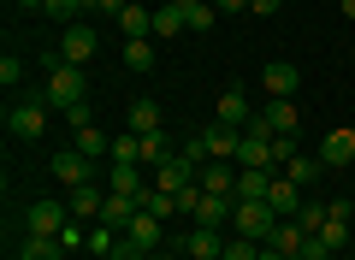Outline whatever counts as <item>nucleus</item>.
Wrapping results in <instances>:
<instances>
[{
  "label": "nucleus",
  "instance_id": "obj_1",
  "mask_svg": "<svg viewBox=\"0 0 355 260\" xmlns=\"http://www.w3.org/2000/svg\"><path fill=\"white\" fill-rule=\"evenodd\" d=\"M48 95H42V89H24V95H12L6 101V130H12L18 142H36L42 130H48Z\"/></svg>",
  "mask_w": 355,
  "mask_h": 260
},
{
  "label": "nucleus",
  "instance_id": "obj_2",
  "mask_svg": "<svg viewBox=\"0 0 355 260\" xmlns=\"http://www.w3.org/2000/svg\"><path fill=\"white\" fill-rule=\"evenodd\" d=\"M71 207H65L60 196H42V201H30L24 207V219H18V236H65L71 231Z\"/></svg>",
  "mask_w": 355,
  "mask_h": 260
},
{
  "label": "nucleus",
  "instance_id": "obj_3",
  "mask_svg": "<svg viewBox=\"0 0 355 260\" xmlns=\"http://www.w3.org/2000/svg\"><path fill=\"white\" fill-rule=\"evenodd\" d=\"M42 95H48L53 112H65L71 101H89V71H83V65L53 60V65H48V83H42Z\"/></svg>",
  "mask_w": 355,
  "mask_h": 260
},
{
  "label": "nucleus",
  "instance_id": "obj_4",
  "mask_svg": "<svg viewBox=\"0 0 355 260\" xmlns=\"http://www.w3.org/2000/svg\"><path fill=\"white\" fill-rule=\"evenodd\" d=\"M237 137H243V130H231V124H207V130H196V137H190V148H184V154H190V160L196 166H202V160H237Z\"/></svg>",
  "mask_w": 355,
  "mask_h": 260
},
{
  "label": "nucleus",
  "instance_id": "obj_5",
  "mask_svg": "<svg viewBox=\"0 0 355 260\" xmlns=\"http://www.w3.org/2000/svg\"><path fill=\"white\" fill-rule=\"evenodd\" d=\"M231 225H237V236H249V243H272V231H279L284 219L272 213V201H237Z\"/></svg>",
  "mask_w": 355,
  "mask_h": 260
},
{
  "label": "nucleus",
  "instance_id": "obj_6",
  "mask_svg": "<svg viewBox=\"0 0 355 260\" xmlns=\"http://www.w3.org/2000/svg\"><path fill=\"white\" fill-rule=\"evenodd\" d=\"M148 184L166 189V196H184V189L196 184V160H190V154H172V160H160V166L148 172Z\"/></svg>",
  "mask_w": 355,
  "mask_h": 260
},
{
  "label": "nucleus",
  "instance_id": "obj_7",
  "mask_svg": "<svg viewBox=\"0 0 355 260\" xmlns=\"http://www.w3.org/2000/svg\"><path fill=\"white\" fill-rule=\"evenodd\" d=\"M53 60H65V65H89L95 60V30L77 18V24H65L60 30V48H53Z\"/></svg>",
  "mask_w": 355,
  "mask_h": 260
},
{
  "label": "nucleus",
  "instance_id": "obj_8",
  "mask_svg": "<svg viewBox=\"0 0 355 260\" xmlns=\"http://www.w3.org/2000/svg\"><path fill=\"white\" fill-rule=\"evenodd\" d=\"M53 177H60V189H83V184H95V160L83 148H60L53 154Z\"/></svg>",
  "mask_w": 355,
  "mask_h": 260
},
{
  "label": "nucleus",
  "instance_id": "obj_9",
  "mask_svg": "<svg viewBox=\"0 0 355 260\" xmlns=\"http://www.w3.org/2000/svg\"><path fill=\"white\" fill-rule=\"evenodd\" d=\"M237 160H202L196 166V184L207 189V196H237Z\"/></svg>",
  "mask_w": 355,
  "mask_h": 260
},
{
  "label": "nucleus",
  "instance_id": "obj_10",
  "mask_svg": "<svg viewBox=\"0 0 355 260\" xmlns=\"http://www.w3.org/2000/svg\"><path fill=\"white\" fill-rule=\"evenodd\" d=\"M296 83H302V77H296V65H291V60H266V65H261V89H266L272 101H291V95H296Z\"/></svg>",
  "mask_w": 355,
  "mask_h": 260
},
{
  "label": "nucleus",
  "instance_id": "obj_11",
  "mask_svg": "<svg viewBox=\"0 0 355 260\" xmlns=\"http://www.w3.org/2000/svg\"><path fill=\"white\" fill-rule=\"evenodd\" d=\"M125 236H130V243H137V248H142V254H154V248H160V243H166V219H154V213H148V207H137V219H130V225H125Z\"/></svg>",
  "mask_w": 355,
  "mask_h": 260
},
{
  "label": "nucleus",
  "instance_id": "obj_12",
  "mask_svg": "<svg viewBox=\"0 0 355 260\" xmlns=\"http://www.w3.org/2000/svg\"><path fill=\"white\" fill-rule=\"evenodd\" d=\"M214 119H219V124H231V130H243V124L254 119V112H249V95H243V89H219Z\"/></svg>",
  "mask_w": 355,
  "mask_h": 260
},
{
  "label": "nucleus",
  "instance_id": "obj_13",
  "mask_svg": "<svg viewBox=\"0 0 355 260\" xmlns=\"http://www.w3.org/2000/svg\"><path fill=\"white\" fill-rule=\"evenodd\" d=\"M107 189H113V196H142V189H148V172L130 166V160H113L107 166Z\"/></svg>",
  "mask_w": 355,
  "mask_h": 260
},
{
  "label": "nucleus",
  "instance_id": "obj_14",
  "mask_svg": "<svg viewBox=\"0 0 355 260\" xmlns=\"http://www.w3.org/2000/svg\"><path fill=\"white\" fill-rule=\"evenodd\" d=\"M125 124H130V130H137V137H160V101H148V95H142V101H130V112H125Z\"/></svg>",
  "mask_w": 355,
  "mask_h": 260
},
{
  "label": "nucleus",
  "instance_id": "obj_15",
  "mask_svg": "<svg viewBox=\"0 0 355 260\" xmlns=\"http://www.w3.org/2000/svg\"><path fill=\"white\" fill-rule=\"evenodd\" d=\"M266 201H272V213L279 219H296V207H302V184H291V177H272V189H266Z\"/></svg>",
  "mask_w": 355,
  "mask_h": 260
},
{
  "label": "nucleus",
  "instance_id": "obj_16",
  "mask_svg": "<svg viewBox=\"0 0 355 260\" xmlns=\"http://www.w3.org/2000/svg\"><path fill=\"white\" fill-rule=\"evenodd\" d=\"M137 207H142L137 196H113V189H107V201H101V219H95V225H113V231H125V225L137 219Z\"/></svg>",
  "mask_w": 355,
  "mask_h": 260
},
{
  "label": "nucleus",
  "instance_id": "obj_17",
  "mask_svg": "<svg viewBox=\"0 0 355 260\" xmlns=\"http://www.w3.org/2000/svg\"><path fill=\"white\" fill-rule=\"evenodd\" d=\"M113 24L125 30V42H130V36H148V30H154V6H148V0H130L125 12L113 18Z\"/></svg>",
  "mask_w": 355,
  "mask_h": 260
},
{
  "label": "nucleus",
  "instance_id": "obj_18",
  "mask_svg": "<svg viewBox=\"0 0 355 260\" xmlns=\"http://www.w3.org/2000/svg\"><path fill=\"white\" fill-rule=\"evenodd\" d=\"M154 36H190V18H184L178 0H160L154 6Z\"/></svg>",
  "mask_w": 355,
  "mask_h": 260
},
{
  "label": "nucleus",
  "instance_id": "obj_19",
  "mask_svg": "<svg viewBox=\"0 0 355 260\" xmlns=\"http://www.w3.org/2000/svg\"><path fill=\"white\" fill-rule=\"evenodd\" d=\"M237 166H272V137H249L243 130L237 137ZM279 172V166H272Z\"/></svg>",
  "mask_w": 355,
  "mask_h": 260
},
{
  "label": "nucleus",
  "instance_id": "obj_20",
  "mask_svg": "<svg viewBox=\"0 0 355 260\" xmlns=\"http://www.w3.org/2000/svg\"><path fill=\"white\" fill-rule=\"evenodd\" d=\"M184 248H190V260H219V254H225V236H219L214 225H196Z\"/></svg>",
  "mask_w": 355,
  "mask_h": 260
},
{
  "label": "nucleus",
  "instance_id": "obj_21",
  "mask_svg": "<svg viewBox=\"0 0 355 260\" xmlns=\"http://www.w3.org/2000/svg\"><path fill=\"white\" fill-rule=\"evenodd\" d=\"M320 160L326 166H355V130H331V137L320 142Z\"/></svg>",
  "mask_w": 355,
  "mask_h": 260
},
{
  "label": "nucleus",
  "instance_id": "obj_22",
  "mask_svg": "<svg viewBox=\"0 0 355 260\" xmlns=\"http://www.w3.org/2000/svg\"><path fill=\"white\" fill-rule=\"evenodd\" d=\"M261 119H266V130H272V137H291L296 124H302V112H296V95H291V101H272Z\"/></svg>",
  "mask_w": 355,
  "mask_h": 260
},
{
  "label": "nucleus",
  "instance_id": "obj_23",
  "mask_svg": "<svg viewBox=\"0 0 355 260\" xmlns=\"http://www.w3.org/2000/svg\"><path fill=\"white\" fill-rule=\"evenodd\" d=\"M101 189L95 184H83V189H65V207H71V219H101Z\"/></svg>",
  "mask_w": 355,
  "mask_h": 260
},
{
  "label": "nucleus",
  "instance_id": "obj_24",
  "mask_svg": "<svg viewBox=\"0 0 355 260\" xmlns=\"http://www.w3.org/2000/svg\"><path fill=\"white\" fill-rule=\"evenodd\" d=\"M18 260H65L60 236H18Z\"/></svg>",
  "mask_w": 355,
  "mask_h": 260
},
{
  "label": "nucleus",
  "instance_id": "obj_25",
  "mask_svg": "<svg viewBox=\"0 0 355 260\" xmlns=\"http://www.w3.org/2000/svg\"><path fill=\"white\" fill-rule=\"evenodd\" d=\"M71 148H83L89 160H107V154H113V137H107L101 124H89V130H77V137H71Z\"/></svg>",
  "mask_w": 355,
  "mask_h": 260
},
{
  "label": "nucleus",
  "instance_id": "obj_26",
  "mask_svg": "<svg viewBox=\"0 0 355 260\" xmlns=\"http://www.w3.org/2000/svg\"><path fill=\"white\" fill-rule=\"evenodd\" d=\"M320 172H326V160H320V154H296L291 166H284V177H291V184H320Z\"/></svg>",
  "mask_w": 355,
  "mask_h": 260
},
{
  "label": "nucleus",
  "instance_id": "obj_27",
  "mask_svg": "<svg viewBox=\"0 0 355 260\" xmlns=\"http://www.w3.org/2000/svg\"><path fill=\"white\" fill-rule=\"evenodd\" d=\"M125 71H154V42L148 36H130L125 42Z\"/></svg>",
  "mask_w": 355,
  "mask_h": 260
},
{
  "label": "nucleus",
  "instance_id": "obj_28",
  "mask_svg": "<svg viewBox=\"0 0 355 260\" xmlns=\"http://www.w3.org/2000/svg\"><path fill=\"white\" fill-rule=\"evenodd\" d=\"M302 243H308V231H302V225H296V219H284L279 231H272V248H284V254H291V260L302 254Z\"/></svg>",
  "mask_w": 355,
  "mask_h": 260
},
{
  "label": "nucleus",
  "instance_id": "obj_29",
  "mask_svg": "<svg viewBox=\"0 0 355 260\" xmlns=\"http://www.w3.org/2000/svg\"><path fill=\"white\" fill-rule=\"evenodd\" d=\"M137 201H142V207H148V213H154V219H178V196H166V189H154V184H148V189H142V196H137Z\"/></svg>",
  "mask_w": 355,
  "mask_h": 260
},
{
  "label": "nucleus",
  "instance_id": "obj_30",
  "mask_svg": "<svg viewBox=\"0 0 355 260\" xmlns=\"http://www.w3.org/2000/svg\"><path fill=\"white\" fill-rule=\"evenodd\" d=\"M119 236H125V231H113V225H95V231H89V254H101V260H113Z\"/></svg>",
  "mask_w": 355,
  "mask_h": 260
},
{
  "label": "nucleus",
  "instance_id": "obj_31",
  "mask_svg": "<svg viewBox=\"0 0 355 260\" xmlns=\"http://www.w3.org/2000/svg\"><path fill=\"white\" fill-rule=\"evenodd\" d=\"M160 160H172V148H166V130H160V137H142V172H154Z\"/></svg>",
  "mask_w": 355,
  "mask_h": 260
},
{
  "label": "nucleus",
  "instance_id": "obj_32",
  "mask_svg": "<svg viewBox=\"0 0 355 260\" xmlns=\"http://www.w3.org/2000/svg\"><path fill=\"white\" fill-rule=\"evenodd\" d=\"M60 119L71 124V130H89V124H95V107H89V101H71V107H65Z\"/></svg>",
  "mask_w": 355,
  "mask_h": 260
},
{
  "label": "nucleus",
  "instance_id": "obj_33",
  "mask_svg": "<svg viewBox=\"0 0 355 260\" xmlns=\"http://www.w3.org/2000/svg\"><path fill=\"white\" fill-rule=\"evenodd\" d=\"M296 225H302V231L314 236L320 225H326V207H320V201H302V207H296Z\"/></svg>",
  "mask_w": 355,
  "mask_h": 260
},
{
  "label": "nucleus",
  "instance_id": "obj_34",
  "mask_svg": "<svg viewBox=\"0 0 355 260\" xmlns=\"http://www.w3.org/2000/svg\"><path fill=\"white\" fill-rule=\"evenodd\" d=\"M219 260H261V243H249V236H231Z\"/></svg>",
  "mask_w": 355,
  "mask_h": 260
},
{
  "label": "nucleus",
  "instance_id": "obj_35",
  "mask_svg": "<svg viewBox=\"0 0 355 260\" xmlns=\"http://www.w3.org/2000/svg\"><path fill=\"white\" fill-rule=\"evenodd\" d=\"M296 160V142L291 137H272V166H279V172H284V166H291Z\"/></svg>",
  "mask_w": 355,
  "mask_h": 260
},
{
  "label": "nucleus",
  "instance_id": "obj_36",
  "mask_svg": "<svg viewBox=\"0 0 355 260\" xmlns=\"http://www.w3.org/2000/svg\"><path fill=\"white\" fill-rule=\"evenodd\" d=\"M18 77H24V60H18V53H6V60H0V83L12 89V83H18Z\"/></svg>",
  "mask_w": 355,
  "mask_h": 260
},
{
  "label": "nucleus",
  "instance_id": "obj_37",
  "mask_svg": "<svg viewBox=\"0 0 355 260\" xmlns=\"http://www.w3.org/2000/svg\"><path fill=\"white\" fill-rule=\"evenodd\" d=\"M279 6H284V0H249V12H254V18H279Z\"/></svg>",
  "mask_w": 355,
  "mask_h": 260
},
{
  "label": "nucleus",
  "instance_id": "obj_38",
  "mask_svg": "<svg viewBox=\"0 0 355 260\" xmlns=\"http://www.w3.org/2000/svg\"><path fill=\"white\" fill-rule=\"evenodd\" d=\"M125 6H130V0H95V12H107V18H119Z\"/></svg>",
  "mask_w": 355,
  "mask_h": 260
},
{
  "label": "nucleus",
  "instance_id": "obj_39",
  "mask_svg": "<svg viewBox=\"0 0 355 260\" xmlns=\"http://www.w3.org/2000/svg\"><path fill=\"white\" fill-rule=\"evenodd\" d=\"M219 12H249V0H214Z\"/></svg>",
  "mask_w": 355,
  "mask_h": 260
},
{
  "label": "nucleus",
  "instance_id": "obj_40",
  "mask_svg": "<svg viewBox=\"0 0 355 260\" xmlns=\"http://www.w3.org/2000/svg\"><path fill=\"white\" fill-rule=\"evenodd\" d=\"M18 12H48V0H12Z\"/></svg>",
  "mask_w": 355,
  "mask_h": 260
},
{
  "label": "nucleus",
  "instance_id": "obj_41",
  "mask_svg": "<svg viewBox=\"0 0 355 260\" xmlns=\"http://www.w3.org/2000/svg\"><path fill=\"white\" fill-rule=\"evenodd\" d=\"M343 18H349V24H355V0H343Z\"/></svg>",
  "mask_w": 355,
  "mask_h": 260
},
{
  "label": "nucleus",
  "instance_id": "obj_42",
  "mask_svg": "<svg viewBox=\"0 0 355 260\" xmlns=\"http://www.w3.org/2000/svg\"><path fill=\"white\" fill-rule=\"evenodd\" d=\"M331 260H355V254H349V248H343V254H331Z\"/></svg>",
  "mask_w": 355,
  "mask_h": 260
}]
</instances>
